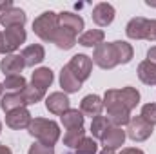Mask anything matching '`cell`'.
<instances>
[{"label":"cell","instance_id":"obj_28","mask_svg":"<svg viewBox=\"0 0 156 154\" xmlns=\"http://www.w3.org/2000/svg\"><path fill=\"white\" fill-rule=\"evenodd\" d=\"M109 127H111V123H109L107 116L100 114V116H96V118H93V121H91V134H93V138L102 140L104 134L109 131Z\"/></svg>","mask_w":156,"mask_h":154},{"label":"cell","instance_id":"obj_14","mask_svg":"<svg viewBox=\"0 0 156 154\" xmlns=\"http://www.w3.org/2000/svg\"><path fill=\"white\" fill-rule=\"evenodd\" d=\"M58 26L64 29H69L71 33H75L78 37V33L83 31V18L76 13L62 11V13H58Z\"/></svg>","mask_w":156,"mask_h":154},{"label":"cell","instance_id":"obj_42","mask_svg":"<svg viewBox=\"0 0 156 154\" xmlns=\"http://www.w3.org/2000/svg\"><path fill=\"white\" fill-rule=\"evenodd\" d=\"M2 93H4V83H0V96H2Z\"/></svg>","mask_w":156,"mask_h":154},{"label":"cell","instance_id":"obj_31","mask_svg":"<svg viewBox=\"0 0 156 154\" xmlns=\"http://www.w3.org/2000/svg\"><path fill=\"white\" fill-rule=\"evenodd\" d=\"M98 152V143L93 138H83L76 147H75V154H96Z\"/></svg>","mask_w":156,"mask_h":154},{"label":"cell","instance_id":"obj_6","mask_svg":"<svg viewBox=\"0 0 156 154\" xmlns=\"http://www.w3.org/2000/svg\"><path fill=\"white\" fill-rule=\"evenodd\" d=\"M67 69L83 83L87 78L91 76V71H93V58L87 56V54H75V56L69 60Z\"/></svg>","mask_w":156,"mask_h":154},{"label":"cell","instance_id":"obj_2","mask_svg":"<svg viewBox=\"0 0 156 154\" xmlns=\"http://www.w3.org/2000/svg\"><path fill=\"white\" fill-rule=\"evenodd\" d=\"M27 132L44 145H49L53 147L58 140H60V127L56 121L53 120H47V118H33L29 127H27Z\"/></svg>","mask_w":156,"mask_h":154},{"label":"cell","instance_id":"obj_15","mask_svg":"<svg viewBox=\"0 0 156 154\" xmlns=\"http://www.w3.org/2000/svg\"><path fill=\"white\" fill-rule=\"evenodd\" d=\"M125 131H122V127H109V131L104 134V138L100 140L102 142V145H104V149H109V151H116L120 149L122 145H123V142H125Z\"/></svg>","mask_w":156,"mask_h":154},{"label":"cell","instance_id":"obj_30","mask_svg":"<svg viewBox=\"0 0 156 154\" xmlns=\"http://www.w3.org/2000/svg\"><path fill=\"white\" fill-rule=\"evenodd\" d=\"M26 85H27V82L22 75H9L4 80V89H7L11 93H20Z\"/></svg>","mask_w":156,"mask_h":154},{"label":"cell","instance_id":"obj_12","mask_svg":"<svg viewBox=\"0 0 156 154\" xmlns=\"http://www.w3.org/2000/svg\"><path fill=\"white\" fill-rule=\"evenodd\" d=\"M102 111H104V100L98 94H87V96L82 98V102H80V113L83 116L96 118V116L102 114Z\"/></svg>","mask_w":156,"mask_h":154},{"label":"cell","instance_id":"obj_34","mask_svg":"<svg viewBox=\"0 0 156 154\" xmlns=\"http://www.w3.org/2000/svg\"><path fill=\"white\" fill-rule=\"evenodd\" d=\"M145 40L147 42H156V20H147V27H145Z\"/></svg>","mask_w":156,"mask_h":154},{"label":"cell","instance_id":"obj_22","mask_svg":"<svg viewBox=\"0 0 156 154\" xmlns=\"http://www.w3.org/2000/svg\"><path fill=\"white\" fill-rule=\"evenodd\" d=\"M83 120H85V116L80 113V109H69V111H66L64 114L60 116V121H62V125L69 131V129H80V127H83Z\"/></svg>","mask_w":156,"mask_h":154},{"label":"cell","instance_id":"obj_27","mask_svg":"<svg viewBox=\"0 0 156 154\" xmlns=\"http://www.w3.org/2000/svg\"><path fill=\"white\" fill-rule=\"evenodd\" d=\"M115 49H116V54H118V64H129L134 56V49L131 44L123 42V40H115L113 42Z\"/></svg>","mask_w":156,"mask_h":154},{"label":"cell","instance_id":"obj_19","mask_svg":"<svg viewBox=\"0 0 156 154\" xmlns=\"http://www.w3.org/2000/svg\"><path fill=\"white\" fill-rule=\"evenodd\" d=\"M53 80H55V75H53V71L49 67H38L31 75V85L38 87L42 91H47V87H51Z\"/></svg>","mask_w":156,"mask_h":154},{"label":"cell","instance_id":"obj_20","mask_svg":"<svg viewBox=\"0 0 156 154\" xmlns=\"http://www.w3.org/2000/svg\"><path fill=\"white\" fill-rule=\"evenodd\" d=\"M51 44H55L58 49L69 51V49H71V47H75V44H76V35H75V33H71L69 29L58 27V31L55 33V37H53V42H51Z\"/></svg>","mask_w":156,"mask_h":154},{"label":"cell","instance_id":"obj_9","mask_svg":"<svg viewBox=\"0 0 156 154\" xmlns=\"http://www.w3.org/2000/svg\"><path fill=\"white\" fill-rule=\"evenodd\" d=\"M31 113L26 109V107H20V109H15V111H9L5 113V125L13 131H22V129H27L29 123H31Z\"/></svg>","mask_w":156,"mask_h":154},{"label":"cell","instance_id":"obj_38","mask_svg":"<svg viewBox=\"0 0 156 154\" xmlns=\"http://www.w3.org/2000/svg\"><path fill=\"white\" fill-rule=\"evenodd\" d=\"M0 154H13L7 145H0Z\"/></svg>","mask_w":156,"mask_h":154},{"label":"cell","instance_id":"obj_1","mask_svg":"<svg viewBox=\"0 0 156 154\" xmlns=\"http://www.w3.org/2000/svg\"><path fill=\"white\" fill-rule=\"evenodd\" d=\"M102 100L104 107L107 109V120L113 127H122L131 121V111L122 103L118 89H107Z\"/></svg>","mask_w":156,"mask_h":154},{"label":"cell","instance_id":"obj_29","mask_svg":"<svg viewBox=\"0 0 156 154\" xmlns=\"http://www.w3.org/2000/svg\"><path fill=\"white\" fill-rule=\"evenodd\" d=\"M83 138H85L83 127H80V129H69V131H66V134H64V145L69 147V149H75Z\"/></svg>","mask_w":156,"mask_h":154},{"label":"cell","instance_id":"obj_7","mask_svg":"<svg viewBox=\"0 0 156 154\" xmlns=\"http://www.w3.org/2000/svg\"><path fill=\"white\" fill-rule=\"evenodd\" d=\"M4 37V54H13L24 42H26V29L24 27H7L2 31Z\"/></svg>","mask_w":156,"mask_h":154},{"label":"cell","instance_id":"obj_18","mask_svg":"<svg viewBox=\"0 0 156 154\" xmlns=\"http://www.w3.org/2000/svg\"><path fill=\"white\" fill-rule=\"evenodd\" d=\"M60 87L66 94H73V93H78L82 89V82L67 69V65H64L60 71Z\"/></svg>","mask_w":156,"mask_h":154},{"label":"cell","instance_id":"obj_26","mask_svg":"<svg viewBox=\"0 0 156 154\" xmlns=\"http://www.w3.org/2000/svg\"><path fill=\"white\" fill-rule=\"evenodd\" d=\"M20 94H22L26 105H35V103H38V102H42L45 98V91H42L38 87H35V85H26L20 91Z\"/></svg>","mask_w":156,"mask_h":154},{"label":"cell","instance_id":"obj_25","mask_svg":"<svg viewBox=\"0 0 156 154\" xmlns=\"http://www.w3.org/2000/svg\"><path fill=\"white\" fill-rule=\"evenodd\" d=\"M118 93H120L122 103H123L129 111H133V109L140 103V93H138V89L127 85V87H123V89H118Z\"/></svg>","mask_w":156,"mask_h":154},{"label":"cell","instance_id":"obj_36","mask_svg":"<svg viewBox=\"0 0 156 154\" xmlns=\"http://www.w3.org/2000/svg\"><path fill=\"white\" fill-rule=\"evenodd\" d=\"M120 154H145V152L142 149H138V147H127V149H122Z\"/></svg>","mask_w":156,"mask_h":154},{"label":"cell","instance_id":"obj_13","mask_svg":"<svg viewBox=\"0 0 156 154\" xmlns=\"http://www.w3.org/2000/svg\"><path fill=\"white\" fill-rule=\"evenodd\" d=\"M26 64H24V58L22 54H5L0 62V71L4 73V76H9V75H20L24 71Z\"/></svg>","mask_w":156,"mask_h":154},{"label":"cell","instance_id":"obj_41","mask_svg":"<svg viewBox=\"0 0 156 154\" xmlns=\"http://www.w3.org/2000/svg\"><path fill=\"white\" fill-rule=\"evenodd\" d=\"M145 4H147V5H151V7H156V2H153V0H147Z\"/></svg>","mask_w":156,"mask_h":154},{"label":"cell","instance_id":"obj_3","mask_svg":"<svg viewBox=\"0 0 156 154\" xmlns=\"http://www.w3.org/2000/svg\"><path fill=\"white\" fill-rule=\"evenodd\" d=\"M58 13L55 11H44L33 22V31L42 42H53V37L58 31Z\"/></svg>","mask_w":156,"mask_h":154},{"label":"cell","instance_id":"obj_37","mask_svg":"<svg viewBox=\"0 0 156 154\" xmlns=\"http://www.w3.org/2000/svg\"><path fill=\"white\" fill-rule=\"evenodd\" d=\"M13 7V2L11 0H5V2H0V13H4V11H7V9H11Z\"/></svg>","mask_w":156,"mask_h":154},{"label":"cell","instance_id":"obj_4","mask_svg":"<svg viewBox=\"0 0 156 154\" xmlns=\"http://www.w3.org/2000/svg\"><path fill=\"white\" fill-rule=\"evenodd\" d=\"M93 62L100 67V69H115L118 64V54L116 49L113 45V42L109 44H100L98 47H94V53H93Z\"/></svg>","mask_w":156,"mask_h":154},{"label":"cell","instance_id":"obj_40","mask_svg":"<svg viewBox=\"0 0 156 154\" xmlns=\"http://www.w3.org/2000/svg\"><path fill=\"white\" fill-rule=\"evenodd\" d=\"M98 154H116L115 151H109V149H104L102 152H98Z\"/></svg>","mask_w":156,"mask_h":154},{"label":"cell","instance_id":"obj_32","mask_svg":"<svg viewBox=\"0 0 156 154\" xmlns=\"http://www.w3.org/2000/svg\"><path fill=\"white\" fill-rule=\"evenodd\" d=\"M140 116H142L147 123H151V125L154 127L156 125V103H145V105L142 107Z\"/></svg>","mask_w":156,"mask_h":154},{"label":"cell","instance_id":"obj_33","mask_svg":"<svg viewBox=\"0 0 156 154\" xmlns=\"http://www.w3.org/2000/svg\"><path fill=\"white\" fill-rule=\"evenodd\" d=\"M27 154H55V147H49V145H44V143L35 142V143L29 147Z\"/></svg>","mask_w":156,"mask_h":154},{"label":"cell","instance_id":"obj_11","mask_svg":"<svg viewBox=\"0 0 156 154\" xmlns=\"http://www.w3.org/2000/svg\"><path fill=\"white\" fill-rule=\"evenodd\" d=\"M27 22V16H26V11L20 9V7H11L4 13H0V26H4V29L7 27H24Z\"/></svg>","mask_w":156,"mask_h":154},{"label":"cell","instance_id":"obj_17","mask_svg":"<svg viewBox=\"0 0 156 154\" xmlns=\"http://www.w3.org/2000/svg\"><path fill=\"white\" fill-rule=\"evenodd\" d=\"M147 20L145 16H134L127 22L125 26V35L131 40H145V27H147Z\"/></svg>","mask_w":156,"mask_h":154},{"label":"cell","instance_id":"obj_43","mask_svg":"<svg viewBox=\"0 0 156 154\" xmlns=\"http://www.w3.org/2000/svg\"><path fill=\"white\" fill-rule=\"evenodd\" d=\"M0 132H2V121H0Z\"/></svg>","mask_w":156,"mask_h":154},{"label":"cell","instance_id":"obj_10","mask_svg":"<svg viewBox=\"0 0 156 154\" xmlns=\"http://www.w3.org/2000/svg\"><path fill=\"white\" fill-rule=\"evenodd\" d=\"M45 109L51 113V114H56V116H62L66 111L71 109V102L67 98L66 93H51L47 98H45Z\"/></svg>","mask_w":156,"mask_h":154},{"label":"cell","instance_id":"obj_35","mask_svg":"<svg viewBox=\"0 0 156 154\" xmlns=\"http://www.w3.org/2000/svg\"><path fill=\"white\" fill-rule=\"evenodd\" d=\"M147 62H151L153 65H156V45L149 47V51H147Z\"/></svg>","mask_w":156,"mask_h":154},{"label":"cell","instance_id":"obj_5","mask_svg":"<svg viewBox=\"0 0 156 154\" xmlns=\"http://www.w3.org/2000/svg\"><path fill=\"white\" fill-rule=\"evenodd\" d=\"M154 127L151 123H147L142 116H134L131 118V121L127 123V131L125 134L133 140V142H145L153 136Z\"/></svg>","mask_w":156,"mask_h":154},{"label":"cell","instance_id":"obj_23","mask_svg":"<svg viewBox=\"0 0 156 154\" xmlns=\"http://www.w3.org/2000/svg\"><path fill=\"white\" fill-rule=\"evenodd\" d=\"M20 107H26V102H24L20 93H7L5 96L0 98V109L4 113L15 111V109H20Z\"/></svg>","mask_w":156,"mask_h":154},{"label":"cell","instance_id":"obj_39","mask_svg":"<svg viewBox=\"0 0 156 154\" xmlns=\"http://www.w3.org/2000/svg\"><path fill=\"white\" fill-rule=\"evenodd\" d=\"M0 53L4 54V37H2V31H0Z\"/></svg>","mask_w":156,"mask_h":154},{"label":"cell","instance_id":"obj_16","mask_svg":"<svg viewBox=\"0 0 156 154\" xmlns=\"http://www.w3.org/2000/svg\"><path fill=\"white\" fill-rule=\"evenodd\" d=\"M20 54H22V58H24L26 67H35V65H38V64L44 62V58H45V49H44V45H40V44H31V45L24 47V51H22Z\"/></svg>","mask_w":156,"mask_h":154},{"label":"cell","instance_id":"obj_21","mask_svg":"<svg viewBox=\"0 0 156 154\" xmlns=\"http://www.w3.org/2000/svg\"><path fill=\"white\" fill-rule=\"evenodd\" d=\"M105 33L102 29H87L78 37V44L83 47H98L100 44H104Z\"/></svg>","mask_w":156,"mask_h":154},{"label":"cell","instance_id":"obj_8","mask_svg":"<svg viewBox=\"0 0 156 154\" xmlns=\"http://www.w3.org/2000/svg\"><path fill=\"white\" fill-rule=\"evenodd\" d=\"M115 15H116V11H115V7H113L111 4L100 2V4H96V5L93 7L91 18H93V22H94L98 27H107V26L113 24Z\"/></svg>","mask_w":156,"mask_h":154},{"label":"cell","instance_id":"obj_24","mask_svg":"<svg viewBox=\"0 0 156 154\" xmlns=\"http://www.w3.org/2000/svg\"><path fill=\"white\" fill-rule=\"evenodd\" d=\"M138 78L145 85H156V65L144 60L138 64Z\"/></svg>","mask_w":156,"mask_h":154}]
</instances>
